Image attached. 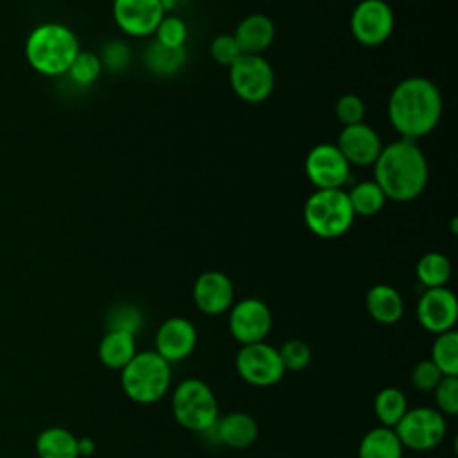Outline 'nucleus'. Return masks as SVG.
<instances>
[{
  "instance_id": "f257e3e1",
  "label": "nucleus",
  "mask_w": 458,
  "mask_h": 458,
  "mask_svg": "<svg viewBox=\"0 0 458 458\" xmlns=\"http://www.w3.org/2000/svg\"><path fill=\"white\" fill-rule=\"evenodd\" d=\"M444 111L442 93L433 81L411 75L395 84L388 97V120L406 140H420L433 132Z\"/></svg>"
},
{
  "instance_id": "f03ea898",
  "label": "nucleus",
  "mask_w": 458,
  "mask_h": 458,
  "mask_svg": "<svg viewBox=\"0 0 458 458\" xmlns=\"http://www.w3.org/2000/svg\"><path fill=\"white\" fill-rule=\"evenodd\" d=\"M374 182L381 188L386 200L410 202L417 199L429 177L428 159L417 141L399 138L383 145L372 165Z\"/></svg>"
},
{
  "instance_id": "7ed1b4c3",
  "label": "nucleus",
  "mask_w": 458,
  "mask_h": 458,
  "mask_svg": "<svg viewBox=\"0 0 458 458\" xmlns=\"http://www.w3.org/2000/svg\"><path fill=\"white\" fill-rule=\"evenodd\" d=\"M81 50L77 34L61 21L36 25L25 39L27 64L43 77H63Z\"/></svg>"
},
{
  "instance_id": "20e7f679",
  "label": "nucleus",
  "mask_w": 458,
  "mask_h": 458,
  "mask_svg": "<svg viewBox=\"0 0 458 458\" xmlns=\"http://www.w3.org/2000/svg\"><path fill=\"white\" fill-rule=\"evenodd\" d=\"M123 394L138 404H154L161 401L172 385V365L154 349L140 351L120 370Z\"/></svg>"
},
{
  "instance_id": "39448f33",
  "label": "nucleus",
  "mask_w": 458,
  "mask_h": 458,
  "mask_svg": "<svg viewBox=\"0 0 458 458\" xmlns=\"http://www.w3.org/2000/svg\"><path fill=\"white\" fill-rule=\"evenodd\" d=\"M170 408L175 422L193 433L211 431L218 420L215 392L199 377L182 379L174 388Z\"/></svg>"
},
{
  "instance_id": "423d86ee",
  "label": "nucleus",
  "mask_w": 458,
  "mask_h": 458,
  "mask_svg": "<svg viewBox=\"0 0 458 458\" xmlns=\"http://www.w3.org/2000/svg\"><path fill=\"white\" fill-rule=\"evenodd\" d=\"M302 218L306 227L318 238L333 240L344 236L352 222L354 213L347 199V191L315 190L304 202Z\"/></svg>"
},
{
  "instance_id": "0eeeda50",
  "label": "nucleus",
  "mask_w": 458,
  "mask_h": 458,
  "mask_svg": "<svg viewBox=\"0 0 458 458\" xmlns=\"http://www.w3.org/2000/svg\"><path fill=\"white\" fill-rule=\"evenodd\" d=\"M394 431L404 449L429 451L440 445L447 435V420L429 406L408 408L403 419L394 426Z\"/></svg>"
},
{
  "instance_id": "6e6552de",
  "label": "nucleus",
  "mask_w": 458,
  "mask_h": 458,
  "mask_svg": "<svg viewBox=\"0 0 458 458\" xmlns=\"http://www.w3.org/2000/svg\"><path fill=\"white\" fill-rule=\"evenodd\" d=\"M229 84L240 100L259 104L272 95L276 75L272 64L263 55L242 54L229 66Z\"/></svg>"
},
{
  "instance_id": "1a4fd4ad",
  "label": "nucleus",
  "mask_w": 458,
  "mask_h": 458,
  "mask_svg": "<svg viewBox=\"0 0 458 458\" xmlns=\"http://www.w3.org/2000/svg\"><path fill=\"white\" fill-rule=\"evenodd\" d=\"M236 374L252 386H272L286 374L277 347L267 342L242 345L234 358Z\"/></svg>"
},
{
  "instance_id": "9d476101",
  "label": "nucleus",
  "mask_w": 458,
  "mask_h": 458,
  "mask_svg": "<svg viewBox=\"0 0 458 458\" xmlns=\"http://www.w3.org/2000/svg\"><path fill=\"white\" fill-rule=\"evenodd\" d=\"M395 16L386 0H361L349 20L352 38L363 47H379L394 32Z\"/></svg>"
},
{
  "instance_id": "9b49d317",
  "label": "nucleus",
  "mask_w": 458,
  "mask_h": 458,
  "mask_svg": "<svg viewBox=\"0 0 458 458\" xmlns=\"http://www.w3.org/2000/svg\"><path fill=\"white\" fill-rule=\"evenodd\" d=\"M304 172L317 190H344L351 179V165L333 143L311 147L304 159Z\"/></svg>"
},
{
  "instance_id": "f8f14e48",
  "label": "nucleus",
  "mask_w": 458,
  "mask_h": 458,
  "mask_svg": "<svg viewBox=\"0 0 458 458\" xmlns=\"http://www.w3.org/2000/svg\"><path fill=\"white\" fill-rule=\"evenodd\" d=\"M272 329V311L258 297H245L229 308V333L242 344L265 342Z\"/></svg>"
},
{
  "instance_id": "ddd939ff",
  "label": "nucleus",
  "mask_w": 458,
  "mask_h": 458,
  "mask_svg": "<svg viewBox=\"0 0 458 458\" xmlns=\"http://www.w3.org/2000/svg\"><path fill=\"white\" fill-rule=\"evenodd\" d=\"M420 327L431 335L454 329L458 320V301L447 286L424 288L415 308Z\"/></svg>"
},
{
  "instance_id": "4468645a",
  "label": "nucleus",
  "mask_w": 458,
  "mask_h": 458,
  "mask_svg": "<svg viewBox=\"0 0 458 458\" xmlns=\"http://www.w3.org/2000/svg\"><path fill=\"white\" fill-rule=\"evenodd\" d=\"M163 16L159 0H113V20L131 38L152 36Z\"/></svg>"
},
{
  "instance_id": "2eb2a0df",
  "label": "nucleus",
  "mask_w": 458,
  "mask_h": 458,
  "mask_svg": "<svg viewBox=\"0 0 458 458\" xmlns=\"http://www.w3.org/2000/svg\"><path fill=\"white\" fill-rule=\"evenodd\" d=\"M197 327L184 317H170L161 322L154 336V351L170 365L186 360L197 345Z\"/></svg>"
},
{
  "instance_id": "dca6fc26",
  "label": "nucleus",
  "mask_w": 458,
  "mask_h": 458,
  "mask_svg": "<svg viewBox=\"0 0 458 458\" xmlns=\"http://www.w3.org/2000/svg\"><path fill=\"white\" fill-rule=\"evenodd\" d=\"M191 297L200 313L216 317L227 313L233 306L234 286L227 274L220 270H206L195 279Z\"/></svg>"
},
{
  "instance_id": "f3484780",
  "label": "nucleus",
  "mask_w": 458,
  "mask_h": 458,
  "mask_svg": "<svg viewBox=\"0 0 458 458\" xmlns=\"http://www.w3.org/2000/svg\"><path fill=\"white\" fill-rule=\"evenodd\" d=\"M338 150L351 166H372L377 159L383 143L376 129L365 122L342 127L336 141Z\"/></svg>"
},
{
  "instance_id": "a211bd4d",
  "label": "nucleus",
  "mask_w": 458,
  "mask_h": 458,
  "mask_svg": "<svg viewBox=\"0 0 458 458\" xmlns=\"http://www.w3.org/2000/svg\"><path fill=\"white\" fill-rule=\"evenodd\" d=\"M233 38L242 54L263 55L276 38V25L267 14L254 13L240 20Z\"/></svg>"
},
{
  "instance_id": "6ab92c4d",
  "label": "nucleus",
  "mask_w": 458,
  "mask_h": 458,
  "mask_svg": "<svg viewBox=\"0 0 458 458\" xmlns=\"http://www.w3.org/2000/svg\"><path fill=\"white\" fill-rule=\"evenodd\" d=\"M218 440L231 449L250 447L259 435L258 420L245 411H231L213 426Z\"/></svg>"
},
{
  "instance_id": "aec40b11",
  "label": "nucleus",
  "mask_w": 458,
  "mask_h": 458,
  "mask_svg": "<svg viewBox=\"0 0 458 458\" xmlns=\"http://www.w3.org/2000/svg\"><path fill=\"white\" fill-rule=\"evenodd\" d=\"M365 308L372 320L377 324H395L404 315V299L403 295L390 284L379 283L369 288L365 295Z\"/></svg>"
},
{
  "instance_id": "412c9836",
  "label": "nucleus",
  "mask_w": 458,
  "mask_h": 458,
  "mask_svg": "<svg viewBox=\"0 0 458 458\" xmlns=\"http://www.w3.org/2000/svg\"><path fill=\"white\" fill-rule=\"evenodd\" d=\"M136 352V335L123 329H107L98 344L100 363L113 370H122Z\"/></svg>"
},
{
  "instance_id": "4be33fe9",
  "label": "nucleus",
  "mask_w": 458,
  "mask_h": 458,
  "mask_svg": "<svg viewBox=\"0 0 458 458\" xmlns=\"http://www.w3.org/2000/svg\"><path fill=\"white\" fill-rule=\"evenodd\" d=\"M186 63H188L186 47L170 48L152 39L143 52V66L154 77H163V79L174 77L186 66Z\"/></svg>"
},
{
  "instance_id": "5701e85b",
  "label": "nucleus",
  "mask_w": 458,
  "mask_h": 458,
  "mask_svg": "<svg viewBox=\"0 0 458 458\" xmlns=\"http://www.w3.org/2000/svg\"><path fill=\"white\" fill-rule=\"evenodd\" d=\"M404 447L394 428L376 426L369 429L358 444V458H403Z\"/></svg>"
},
{
  "instance_id": "b1692460",
  "label": "nucleus",
  "mask_w": 458,
  "mask_h": 458,
  "mask_svg": "<svg viewBox=\"0 0 458 458\" xmlns=\"http://www.w3.org/2000/svg\"><path fill=\"white\" fill-rule=\"evenodd\" d=\"M77 437L61 426L45 428L36 438V453L39 458H79Z\"/></svg>"
},
{
  "instance_id": "393cba45",
  "label": "nucleus",
  "mask_w": 458,
  "mask_h": 458,
  "mask_svg": "<svg viewBox=\"0 0 458 458\" xmlns=\"http://www.w3.org/2000/svg\"><path fill=\"white\" fill-rule=\"evenodd\" d=\"M451 272H453V267H451L449 258L437 250L422 254L415 265L417 281L424 288L445 286L451 279Z\"/></svg>"
},
{
  "instance_id": "a878e982",
  "label": "nucleus",
  "mask_w": 458,
  "mask_h": 458,
  "mask_svg": "<svg viewBox=\"0 0 458 458\" xmlns=\"http://www.w3.org/2000/svg\"><path fill=\"white\" fill-rule=\"evenodd\" d=\"M374 413L379 426L394 428L408 410L406 395L397 386H385L374 397Z\"/></svg>"
},
{
  "instance_id": "bb28decb",
  "label": "nucleus",
  "mask_w": 458,
  "mask_h": 458,
  "mask_svg": "<svg viewBox=\"0 0 458 458\" xmlns=\"http://www.w3.org/2000/svg\"><path fill=\"white\" fill-rule=\"evenodd\" d=\"M347 199H349V204L352 208L354 216L356 215L358 216H374L385 208V202H386L385 193L374 182V179L356 182L347 191Z\"/></svg>"
},
{
  "instance_id": "cd10ccee",
  "label": "nucleus",
  "mask_w": 458,
  "mask_h": 458,
  "mask_svg": "<svg viewBox=\"0 0 458 458\" xmlns=\"http://www.w3.org/2000/svg\"><path fill=\"white\" fill-rule=\"evenodd\" d=\"M429 360L442 376H458V333L454 329L435 335Z\"/></svg>"
},
{
  "instance_id": "c85d7f7f",
  "label": "nucleus",
  "mask_w": 458,
  "mask_h": 458,
  "mask_svg": "<svg viewBox=\"0 0 458 458\" xmlns=\"http://www.w3.org/2000/svg\"><path fill=\"white\" fill-rule=\"evenodd\" d=\"M102 72L104 70L98 54L91 50H79L66 72V77L77 88H89L98 81Z\"/></svg>"
},
{
  "instance_id": "c756f323",
  "label": "nucleus",
  "mask_w": 458,
  "mask_h": 458,
  "mask_svg": "<svg viewBox=\"0 0 458 458\" xmlns=\"http://www.w3.org/2000/svg\"><path fill=\"white\" fill-rule=\"evenodd\" d=\"M98 57L102 63V70L109 73H123L131 68L132 48L125 39L113 38L102 45Z\"/></svg>"
},
{
  "instance_id": "7c9ffc66",
  "label": "nucleus",
  "mask_w": 458,
  "mask_h": 458,
  "mask_svg": "<svg viewBox=\"0 0 458 458\" xmlns=\"http://www.w3.org/2000/svg\"><path fill=\"white\" fill-rule=\"evenodd\" d=\"M154 39L170 48L186 47L188 41V25L181 16L165 14L154 32Z\"/></svg>"
},
{
  "instance_id": "2f4dec72",
  "label": "nucleus",
  "mask_w": 458,
  "mask_h": 458,
  "mask_svg": "<svg viewBox=\"0 0 458 458\" xmlns=\"http://www.w3.org/2000/svg\"><path fill=\"white\" fill-rule=\"evenodd\" d=\"M281 363L288 372H301L311 361V349L304 340L290 338L277 349Z\"/></svg>"
},
{
  "instance_id": "473e14b6",
  "label": "nucleus",
  "mask_w": 458,
  "mask_h": 458,
  "mask_svg": "<svg viewBox=\"0 0 458 458\" xmlns=\"http://www.w3.org/2000/svg\"><path fill=\"white\" fill-rule=\"evenodd\" d=\"M106 322H107V329H123L136 335V331L143 324V313L140 311L138 306L131 302H122L109 310Z\"/></svg>"
},
{
  "instance_id": "72a5a7b5",
  "label": "nucleus",
  "mask_w": 458,
  "mask_h": 458,
  "mask_svg": "<svg viewBox=\"0 0 458 458\" xmlns=\"http://www.w3.org/2000/svg\"><path fill=\"white\" fill-rule=\"evenodd\" d=\"M437 410L444 417L458 415V376H444L433 390Z\"/></svg>"
},
{
  "instance_id": "f704fd0d",
  "label": "nucleus",
  "mask_w": 458,
  "mask_h": 458,
  "mask_svg": "<svg viewBox=\"0 0 458 458\" xmlns=\"http://www.w3.org/2000/svg\"><path fill=\"white\" fill-rule=\"evenodd\" d=\"M335 114L336 120L345 127V125H354L363 122L365 118V104L363 100L354 95V93H345L342 95L336 104H335Z\"/></svg>"
},
{
  "instance_id": "c9c22d12",
  "label": "nucleus",
  "mask_w": 458,
  "mask_h": 458,
  "mask_svg": "<svg viewBox=\"0 0 458 458\" xmlns=\"http://www.w3.org/2000/svg\"><path fill=\"white\" fill-rule=\"evenodd\" d=\"M442 377V372L429 358L417 361L410 372V381L419 392H433Z\"/></svg>"
},
{
  "instance_id": "e433bc0d",
  "label": "nucleus",
  "mask_w": 458,
  "mask_h": 458,
  "mask_svg": "<svg viewBox=\"0 0 458 458\" xmlns=\"http://www.w3.org/2000/svg\"><path fill=\"white\" fill-rule=\"evenodd\" d=\"M209 55L213 57L215 63L229 68L242 55V52H240L233 34L220 32L209 43Z\"/></svg>"
},
{
  "instance_id": "4c0bfd02",
  "label": "nucleus",
  "mask_w": 458,
  "mask_h": 458,
  "mask_svg": "<svg viewBox=\"0 0 458 458\" xmlns=\"http://www.w3.org/2000/svg\"><path fill=\"white\" fill-rule=\"evenodd\" d=\"M77 445H79V458L81 456H91L93 453H95V442L91 440V438H88V437H84V438H79L77 440Z\"/></svg>"
},
{
  "instance_id": "58836bf2",
  "label": "nucleus",
  "mask_w": 458,
  "mask_h": 458,
  "mask_svg": "<svg viewBox=\"0 0 458 458\" xmlns=\"http://www.w3.org/2000/svg\"><path fill=\"white\" fill-rule=\"evenodd\" d=\"M161 2V7L165 11V14H168L170 11L177 9V7H182L184 4H188L190 0H159Z\"/></svg>"
}]
</instances>
